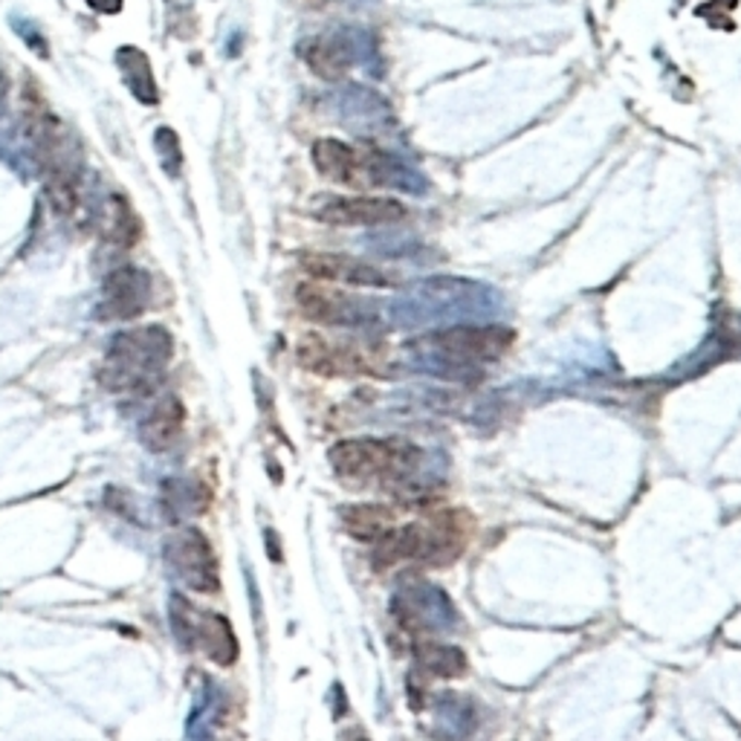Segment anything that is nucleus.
<instances>
[{
    "mask_svg": "<svg viewBox=\"0 0 741 741\" xmlns=\"http://www.w3.org/2000/svg\"><path fill=\"white\" fill-rule=\"evenodd\" d=\"M304 272L319 281H342V284L356 287H391L397 284L388 272L377 270L365 262H356L351 255H328V253H313L302 258Z\"/></svg>",
    "mask_w": 741,
    "mask_h": 741,
    "instance_id": "nucleus-10",
    "label": "nucleus"
},
{
    "mask_svg": "<svg viewBox=\"0 0 741 741\" xmlns=\"http://www.w3.org/2000/svg\"><path fill=\"white\" fill-rule=\"evenodd\" d=\"M166 554H169L171 568L178 571L189 588L201 591V594L218 591V562L201 531H180L178 536H171Z\"/></svg>",
    "mask_w": 741,
    "mask_h": 741,
    "instance_id": "nucleus-6",
    "label": "nucleus"
},
{
    "mask_svg": "<svg viewBox=\"0 0 741 741\" xmlns=\"http://www.w3.org/2000/svg\"><path fill=\"white\" fill-rule=\"evenodd\" d=\"M171 356V337L162 328H134L119 333L101 365V382L110 391L145 394L160 379Z\"/></svg>",
    "mask_w": 741,
    "mask_h": 741,
    "instance_id": "nucleus-2",
    "label": "nucleus"
},
{
    "mask_svg": "<svg viewBox=\"0 0 741 741\" xmlns=\"http://www.w3.org/2000/svg\"><path fill=\"white\" fill-rule=\"evenodd\" d=\"M12 26H15V33L24 38L29 47H33L38 56H47V41L41 38V33L35 29L33 26V21H24V17H12Z\"/></svg>",
    "mask_w": 741,
    "mask_h": 741,
    "instance_id": "nucleus-19",
    "label": "nucleus"
},
{
    "mask_svg": "<svg viewBox=\"0 0 741 741\" xmlns=\"http://www.w3.org/2000/svg\"><path fill=\"white\" fill-rule=\"evenodd\" d=\"M171 611H174V623H178L180 641L185 646L201 648L203 655L211 657L220 666L235 664L238 641L223 617L211 615V611H201V608L189 606L180 597H174Z\"/></svg>",
    "mask_w": 741,
    "mask_h": 741,
    "instance_id": "nucleus-5",
    "label": "nucleus"
},
{
    "mask_svg": "<svg viewBox=\"0 0 741 741\" xmlns=\"http://www.w3.org/2000/svg\"><path fill=\"white\" fill-rule=\"evenodd\" d=\"M3 101H7V76L0 70V110H3Z\"/></svg>",
    "mask_w": 741,
    "mask_h": 741,
    "instance_id": "nucleus-21",
    "label": "nucleus"
},
{
    "mask_svg": "<svg viewBox=\"0 0 741 741\" xmlns=\"http://www.w3.org/2000/svg\"><path fill=\"white\" fill-rule=\"evenodd\" d=\"M307 68L321 78H339L356 59V35L333 33L307 38L299 47Z\"/></svg>",
    "mask_w": 741,
    "mask_h": 741,
    "instance_id": "nucleus-11",
    "label": "nucleus"
},
{
    "mask_svg": "<svg viewBox=\"0 0 741 741\" xmlns=\"http://www.w3.org/2000/svg\"><path fill=\"white\" fill-rule=\"evenodd\" d=\"M330 463L339 478L360 487L397 489L412 484L421 466V452L397 440H342L330 449Z\"/></svg>",
    "mask_w": 741,
    "mask_h": 741,
    "instance_id": "nucleus-1",
    "label": "nucleus"
},
{
    "mask_svg": "<svg viewBox=\"0 0 741 741\" xmlns=\"http://www.w3.org/2000/svg\"><path fill=\"white\" fill-rule=\"evenodd\" d=\"M299 363L316 374H365V363L360 351H351L345 345H330L321 337L311 333L299 342Z\"/></svg>",
    "mask_w": 741,
    "mask_h": 741,
    "instance_id": "nucleus-12",
    "label": "nucleus"
},
{
    "mask_svg": "<svg viewBox=\"0 0 741 741\" xmlns=\"http://www.w3.org/2000/svg\"><path fill=\"white\" fill-rule=\"evenodd\" d=\"M93 9H99V12H105V15H117L119 9H122V0H87Z\"/></svg>",
    "mask_w": 741,
    "mask_h": 741,
    "instance_id": "nucleus-20",
    "label": "nucleus"
},
{
    "mask_svg": "<svg viewBox=\"0 0 741 741\" xmlns=\"http://www.w3.org/2000/svg\"><path fill=\"white\" fill-rule=\"evenodd\" d=\"M185 426V409L178 397H166L157 403L143 421V444L154 452H166V449L178 447L180 435Z\"/></svg>",
    "mask_w": 741,
    "mask_h": 741,
    "instance_id": "nucleus-13",
    "label": "nucleus"
},
{
    "mask_svg": "<svg viewBox=\"0 0 741 741\" xmlns=\"http://www.w3.org/2000/svg\"><path fill=\"white\" fill-rule=\"evenodd\" d=\"M423 666H429L432 672L438 675H461L463 669V655L458 648L438 646V643H426V646L417 648Z\"/></svg>",
    "mask_w": 741,
    "mask_h": 741,
    "instance_id": "nucleus-18",
    "label": "nucleus"
},
{
    "mask_svg": "<svg viewBox=\"0 0 741 741\" xmlns=\"http://www.w3.org/2000/svg\"><path fill=\"white\" fill-rule=\"evenodd\" d=\"M391 524H394L391 507H348L345 510V527L356 539H379Z\"/></svg>",
    "mask_w": 741,
    "mask_h": 741,
    "instance_id": "nucleus-16",
    "label": "nucleus"
},
{
    "mask_svg": "<svg viewBox=\"0 0 741 741\" xmlns=\"http://www.w3.org/2000/svg\"><path fill=\"white\" fill-rule=\"evenodd\" d=\"M513 333L505 328H449L432 337V348L452 363H487L505 354Z\"/></svg>",
    "mask_w": 741,
    "mask_h": 741,
    "instance_id": "nucleus-7",
    "label": "nucleus"
},
{
    "mask_svg": "<svg viewBox=\"0 0 741 741\" xmlns=\"http://www.w3.org/2000/svg\"><path fill=\"white\" fill-rule=\"evenodd\" d=\"M316 218L333 227H382L405 218V206L388 197H330L316 209Z\"/></svg>",
    "mask_w": 741,
    "mask_h": 741,
    "instance_id": "nucleus-8",
    "label": "nucleus"
},
{
    "mask_svg": "<svg viewBox=\"0 0 741 741\" xmlns=\"http://www.w3.org/2000/svg\"><path fill=\"white\" fill-rule=\"evenodd\" d=\"M105 232L122 246H131L139 238V223L122 197H110L105 206Z\"/></svg>",
    "mask_w": 741,
    "mask_h": 741,
    "instance_id": "nucleus-17",
    "label": "nucleus"
},
{
    "mask_svg": "<svg viewBox=\"0 0 741 741\" xmlns=\"http://www.w3.org/2000/svg\"><path fill=\"white\" fill-rule=\"evenodd\" d=\"M299 307L307 319L325 321V325H348L351 316H354V307H351V299L337 293H328L316 284H302L299 287Z\"/></svg>",
    "mask_w": 741,
    "mask_h": 741,
    "instance_id": "nucleus-14",
    "label": "nucleus"
},
{
    "mask_svg": "<svg viewBox=\"0 0 741 741\" xmlns=\"http://www.w3.org/2000/svg\"><path fill=\"white\" fill-rule=\"evenodd\" d=\"M148 276L136 267H122V270L110 272L105 281V293H101V313L108 319H136L145 311L148 302Z\"/></svg>",
    "mask_w": 741,
    "mask_h": 741,
    "instance_id": "nucleus-9",
    "label": "nucleus"
},
{
    "mask_svg": "<svg viewBox=\"0 0 741 741\" xmlns=\"http://www.w3.org/2000/svg\"><path fill=\"white\" fill-rule=\"evenodd\" d=\"M461 524L452 515H432L426 522L388 527L377 539V559L394 562H447L463 548Z\"/></svg>",
    "mask_w": 741,
    "mask_h": 741,
    "instance_id": "nucleus-3",
    "label": "nucleus"
},
{
    "mask_svg": "<svg viewBox=\"0 0 741 741\" xmlns=\"http://www.w3.org/2000/svg\"><path fill=\"white\" fill-rule=\"evenodd\" d=\"M117 64L122 70L125 85L134 90L136 99L148 101V105L157 101V85H154L151 64H148V56L143 50H136V47H119Z\"/></svg>",
    "mask_w": 741,
    "mask_h": 741,
    "instance_id": "nucleus-15",
    "label": "nucleus"
},
{
    "mask_svg": "<svg viewBox=\"0 0 741 741\" xmlns=\"http://www.w3.org/2000/svg\"><path fill=\"white\" fill-rule=\"evenodd\" d=\"M313 162L325 178L351 189H377V185L394 183V166L382 160V154H365L330 136L313 145Z\"/></svg>",
    "mask_w": 741,
    "mask_h": 741,
    "instance_id": "nucleus-4",
    "label": "nucleus"
}]
</instances>
